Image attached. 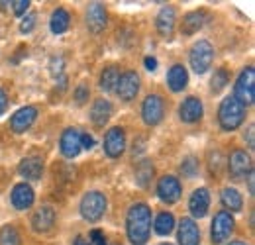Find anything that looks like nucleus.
Instances as JSON below:
<instances>
[{
	"label": "nucleus",
	"instance_id": "41",
	"mask_svg": "<svg viewBox=\"0 0 255 245\" xmlns=\"http://www.w3.org/2000/svg\"><path fill=\"white\" fill-rule=\"evenodd\" d=\"M248 145L254 149L255 141H254V125H250V129H248Z\"/></svg>",
	"mask_w": 255,
	"mask_h": 245
},
{
	"label": "nucleus",
	"instance_id": "3",
	"mask_svg": "<svg viewBox=\"0 0 255 245\" xmlns=\"http://www.w3.org/2000/svg\"><path fill=\"white\" fill-rule=\"evenodd\" d=\"M212 59H214V47L206 41V39H200L196 41L191 47V53H189V61H191L192 71L196 75H202L210 69L212 65Z\"/></svg>",
	"mask_w": 255,
	"mask_h": 245
},
{
	"label": "nucleus",
	"instance_id": "1",
	"mask_svg": "<svg viewBox=\"0 0 255 245\" xmlns=\"http://www.w3.org/2000/svg\"><path fill=\"white\" fill-rule=\"evenodd\" d=\"M126 232L131 245H145L151 232V210L147 204L137 202L128 210Z\"/></svg>",
	"mask_w": 255,
	"mask_h": 245
},
{
	"label": "nucleus",
	"instance_id": "32",
	"mask_svg": "<svg viewBox=\"0 0 255 245\" xmlns=\"http://www.w3.org/2000/svg\"><path fill=\"white\" fill-rule=\"evenodd\" d=\"M0 245H20V234L14 226H4L0 230Z\"/></svg>",
	"mask_w": 255,
	"mask_h": 245
},
{
	"label": "nucleus",
	"instance_id": "33",
	"mask_svg": "<svg viewBox=\"0 0 255 245\" xmlns=\"http://www.w3.org/2000/svg\"><path fill=\"white\" fill-rule=\"evenodd\" d=\"M181 173L185 175V177H196V173H198V161L194 159V157H187L185 161H183V165H181Z\"/></svg>",
	"mask_w": 255,
	"mask_h": 245
},
{
	"label": "nucleus",
	"instance_id": "34",
	"mask_svg": "<svg viewBox=\"0 0 255 245\" xmlns=\"http://www.w3.org/2000/svg\"><path fill=\"white\" fill-rule=\"evenodd\" d=\"M89 96H91V91H89V87L85 83L75 89V100H77V104H85L89 100Z\"/></svg>",
	"mask_w": 255,
	"mask_h": 245
},
{
	"label": "nucleus",
	"instance_id": "23",
	"mask_svg": "<svg viewBox=\"0 0 255 245\" xmlns=\"http://www.w3.org/2000/svg\"><path fill=\"white\" fill-rule=\"evenodd\" d=\"M206 22V12L202 10H196V12H189L185 18H183V24H181V31L185 35H192L200 30Z\"/></svg>",
	"mask_w": 255,
	"mask_h": 245
},
{
	"label": "nucleus",
	"instance_id": "22",
	"mask_svg": "<svg viewBox=\"0 0 255 245\" xmlns=\"http://www.w3.org/2000/svg\"><path fill=\"white\" fill-rule=\"evenodd\" d=\"M155 26L157 31L165 37H171L173 30H175V10L173 6H163L161 12L157 14V20H155Z\"/></svg>",
	"mask_w": 255,
	"mask_h": 245
},
{
	"label": "nucleus",
	"instance_id": "28",
	"mask_svg": "<svg viewBox=\"0 0 255 245\" xmlns=\"http://www.w3.org/2000/svg\"><path fill=\"white\" fill-rule=\"evenodd\" d=\"M153 165L149 161H141L137 167H135V183L139 186H147L153 179Z\"/></svg>",
	"mask_w": 255,
	"mask_h": 245
},
{
	"label": "nucleus",
	"instance_id": "16",
	"mask_svg": "<svg viewBox=\"0 0 255 245\" xmlns=\"http://www.w3.org/2000/svg\"><path fill=\"white\" fill-rule=\"evenodd\" d=\"M106 8L100 4V2H93L87 10V26L93 33H100V31L106 28Z\"/></svg>",
	"mask_w": 255,
	"mask_h": 245
},
{
	"label": "nucleus",
	"instance_id": "25",
	"mask_svg": "<svg viewBox=\"0 0 255 245\" xmlns=\"http://www.w3.org/2000/svg\"><path fill=\"white\" fill-rule=\"evenodd\" d=\"M222 204L228 208V210H232V212H240L242 210V206H244V200H242V194L236 190V188H232V186H226L222 190Z\"/></svg>",
	"mask_w": 255,
	"mask_h": 245
},
{
	"label": "nucleus",
	"instance_id": "8",
	"mask_svg": "<svg viewBox=\"0 0 255 245\" xmlns=\"http://www.w3.org/2000/svg\"><path fill=\"white\" fill-rule=\"evenodd\" d=\"M163 114H165V102L159 94H149L145 100H143V106H141V116H143V122L147 125H157L163 120Z\"/></svg>",
	"mask_w": 255,
	"mask_h": 245
},
{
	"label": "nucleus",
	"instance_id": "24",
	"mask_svg": "<svg viewBox=\"0 0 255 245\" xmlns=\"http://www.w3.org/2000/svg\"><path fill=\"white\" fill-rule=\"evenodd\" d=\"M110 116H112V104L108 100H104V98L96 100L95 104H93V108H91V120H93V123L95 125H104L110 120Z\"/></svg>",
	"mask_w": 255,
	"mask_h": 245
},
{
	"label": "nucleus",
	"instance_id": "31",
	"mask_svg": "<svg viewBox=\"0 0 255 245\" xmlns=\"http://www.w3.org/2000/svg\"><path fill=\"white\" fill-rule=\"evenodd\" d=\"M228 83H230V75H228V71H226V69H216L214 75H212V81H210V89H212V92L216 94V92L224 91Z\"/></svg>",
	"mask_w": 255,
	"mask_h": 245
},
{
	"label": "nucleus",
	"instance_id": "7",
	"mask_svg": "<svg viewBox=\"0 0 255 245\" xmlns=\"http://www.w3.org/2000/svg\"><path fill=\"white\" fill-rule=\"evenodd\" d=\"M228 169H230L232 179L242 181V179H246L250 173H254V161H252L250 153H246V151L238 149V151H234V153L230 155Z\"/></svg>",
	"mask_w": 255,
	"mask_h": 245
},
{
	"label": "nucleus",
	"instance_id": "12",
	"mask_svg": "<svg viewBox=\"0 0 255 245\" xmlns=\"http://www.w3.org/2000/svg\"><path fill=\"white\" fill-rule=\"evenodd\" d=\"M59 147H61V153L67 159H73L81 153V131L75 129V127H67L61 135V141H59Z\"/></svg>",
	"mask_w": 255,
	"mask_h": 245
},
{
	"label": "nucleus",
	"instance_id": "14",
	"mask_svg": "<svg viewBox=\"0 0 255 245\" xmlns=\"http://www.w3.org/2000/svg\"><path fill=\"white\" fill-rule=\"evenodd\" d=\"M179 245H198L200 244V232L198 226L192 218H183L179 224V234H177Z\"/></svg>",
	"mask_w": 255,
	"mask_h": 245
},
{
	"label": "nucleus",
	"instance_id": "18",
	"mask_svg": "<svg viewBox=\"0 0 255 245\" xmlns=\"http://www.w3.org/2000/svg\"><path fill=\"white\" fill-rule=\"evenodd\" d=\"M53 224H55V210L51 206H41L32 216V228L39 234L49 232L53 228Z\"/></svg>",
	"mask_w": 255,
	"mask_h": 245
},
{
	"label": "nucleus",
	"instance_id": "17",
	"mask_svg": "<svg viewBox=\"0 0 255 245\" xmlns=\"http://www.w3.org/2000/svg\"><path fill=\"white\" fill-rule=\"evenodd\" d=\"M33 188L26 183H18L12 188V204L16 210H28L33 204Z\"/></svg>",
	"mask_w": 255,
	"mask_h": 245
},
{
	"label": "nucleus",
	"instance_id": "4",
	"mask_svg": "<svg viewBox=\"0 0 255 245\" xmlns=\"http://www.w3.org/2000/svg\"><path fill=\"white\" fill-rule=\"evenodd\" d=\"M234 98L246 108L250 104H254L255 98V71L254 67H248L246 71H242V75L236 81L234 87Z\"/></svg>",
	"mask_w": 255,
	"mask_h": 245
},
{
	"label": "nucleus",
	"instance_id": "27",
	"mask_svg": "<svg viewBox=\"0 0 255 245\" xmlns=\"http://www.w3.org/2000/svg\"><path fill=\"white\" fill-rule=\"evenodd\" d=\"M118 79H120V71L118 67H108L102 71L100 75V89L104 92H112L118 85Z\"/></svg>",
	"mask_w": 255,
	"mask_h": 245
},
{
	"label": "nucleus",
	"instance_id": "9",
	"mask_svg": "<svg viewBox=\"0 0 255 245\" xmlns=\"http://www.w3.org/2000/svg\"><path fill=\"white\" fill-rule=\"evenodd\" d=\"M116 94L124 100V102H129L137 96L139 92V77L135 71H126L124 75H120L118 79V85H116Z\"/></svg>",
	"mask_w": 255,
	"mask_h": 245
},
{
	"label": "nucleus",
	"instance_id": "10",
	"mask_svg": "<svg viewBox=\"0 0 255 245\" xmlns=\"http://www.w3.org/2000/svg\"><path fill=\"white\" fill-rule=\"evenodd\" d=\"M181 192H183V188H181V183H179L177 177L167 175V177L159 179V183H157V196L163 202L175 204L181 198Z\"/></svg>",
	"mask_w": 255,
	"mask_h": 245
},
{
	"label": "nucleus",
	"instance_id": "43",
	"mask_svg": "<svg viewBox=\"0 0 255 245\" xmlns=\"http://www.w3.org/2000/svg\"><path fill=\"white\" fill-rule=\"evenodd\" d=\"M161 245H171V244H161Z\"/></svg>",
	"mask_w": 255,
	"mask_h": 245
},
{
	"label": "nucleus",
	"instance_id": "29",
	"mask_svg": "<svg viewBox=\"0 0 255 245\" xmlns=\"http://www.w3.org/2000/svg\"><path fill=\"white\" fill-rule=\"evenodd\" d=\"M173 228H175V218H173V214L171 212H161L157 216V220H155V232L159 236H169L173 232Z\"/></svg>",
	"mask_w": 255,
	"mask_h": 245
},
{
	"label": "nucleus",
	"instance_id": "21",
	"mask_svg": "<svg viewBox=\"0 0 255 245\" xmlns=\"http://www.w3.org/2000/svg\"><path fill=\"white\" fill-rule=\"evenodd\" d=\"M187 83H189V73H187L185 65H181V63L173 65L169 69V73H167V85H169V89L173 92H181L187 87Z\"/></svg>",
	"mask_w": 255,
	"mask_h": 245
},
{
	"label": "nucleus",
	"instance_id": "36",
	"mask_svg": "<svg viewBox=\"0 0 255 245\" xmlns=\"http://www.w3.org/2000/svg\"><path fill=\"white\" fill-rule=\"evenodd\" d=\"M28 8H30V2L28 0H14L12 2V10H14L16 16H24L28 12Z\"/></svg>",
	"mask_w": 255,
	"mask_h": 245
},
{
	"label": "nucleus",
	"instance_id": "40",
	"mask_svg": "<svg viewBox=\"0 0 255 245\" xmlns=\"http://www.w3.org/2000/svg\"><path fill=\"white\" fill-rule=\"evenodd\" d=\"M145 67H147V71H155L157 69V59L155 57H145Z\"/></svg>",
	"mask_w": 255,
	"mask_h": 245
},
{
	"label": "nucleus",
	"instance_id": "39",
	"mask_svg": "<svg viewBox=\"0 0 255 245\" xmlns=\"http://www.w3.org/2000/svg\"><path fill=\"white\" fill-rule=\"evenodd\" d=\"M6 108H8V96H6V92L0 89V116L6 112Z\"/></svg>",
	"mask_w": 255,
	"mask_h": 245
},
{
	"label": "nucleus",
	"instance_id": "13",
	"mask_svg": "<svg viewBox=\"0 0 255 245\" xmlns=\"http://www.w3.org/2000/svg\"><path fill=\"white\" fill-rule=\"evenodd\" d=\"M35 118H37V108H35V106H24V108H20V110L12 116L10 127H12L16 133H24L26 129H30V125L35 122Z\"/></svg>",
	"mask_w": 255,
	"mask_h": 245
},
{
	"label": "nucleus",
	"instance_id": "6",
	"mask_svg": "<svg viewBox=\"0 0 255 245\" xmlns=\"http://www.w3.org/2000/svg\"><path fill=\"white\" fill-rule=\"evenodd\" d=\"M234 218L228 210H222L214 216L212 220V230H210V236H212V244H224L226 240H230V236L234 234Z\"/></svg>",
	"mask_w": 255,
	"mask_h": 245
},
{
	"label": "nucleus",
	"instance_id": "35",
	"mask_svg": "<svg viewBox=\"0 0 255 245\" xmlns=\"http://www.w3.org/2000/svg\"><path fill=\"white\" fill-rule=\"evenodd\" d=\"M35 20H37L35 14H28V16L22 20V24H20V31H22V33H30V31L35 28Z\"/></svg>",
	"mask_w": 255,
	"mask_h": 245
},
{
	"label": "nucleus",
	"instance_id": "37",
	"mask_svg": "<svg viewBox=\"0 0 255 245\" xmlns=\"http://www.w3.org/2000/svg\"><path fill=\"white\" fill-rule=\"evenodd\" d=\"M81 147L83 149H93L95 147V137L89 133H81Z\"/></svg>",
	"mask_w": 255,
	"mask_h": 245
},
{
	"label": "nucleus",
	"instance_id": "15",
	"mask_svg": "<svg viewBox=\"0 0 255 245\" xmlns=\"http://www.w3.org/2000/svg\"><path fill=\"white\" fill-rule=\"evenodd\" d=\"M202 112H204L202 102H200L196 96H189V98H185V100H183V104H181V108H179V116H181V120H183V122H187V123L198 122V120L202 118Z\"/></svg>",
	"mask_w": 255,
	"mask_h": 245
},
{
	"label": "nucleus",
	"instance_id": "42",
	"mask_svg": "<svg viewBox=\"0 0 255 245\" xmlns=\"http://www.w3.org/2000/svg\"><path fill=\"white\" fill-rule=\"evenodd\" d=\"M230 245H248V244H246V242H232Z\"/></svg>",
	"mask_w": 255,
	"mask_h": 245
},
{
	"label": "nucleus",
	"instance_id": "26",
	"mask_svg": "<svg viewBox=\"0 0 255 245\" xmlns=\"http://www.w3.org/2000/svg\"><path fill=\"white\" fill-rule=\"evenodd\" d=\"M69 22H71V18H69L67 10H63V8H57V10L51 14L49 28H51V31H53V33H65V31L69 30Z\"/></svg>",
	"mask_w": 255,
	"mask_h": 245
},
{
	"label": "nucleus",
	"instance_id": "38",
	"mask_svg": "<svg viewBox=\"0 0 255 245\" xmlns=\"http://www.w3.org/2000/svg\"><path fill=\"white\" fill-rule=\"evenodd\" d=\"M51 73H53V77H61V73H63V59H53L51 61Z\"/></svg>",
	"mask_w": 255,
	"mask_h": 245
},
{
	"label": "nucleus",
	"instance_id": "11",
	"mask_svg": "<svg viewBox=\"0 0 255 245\" xmlns=\"http://www.w3.org/2000/svg\"><path fill=\"white\" fill-rule=\"evenodd\" d=\"M126 149V135H124V129L122 127H112L106 131V137H104V151L108 157L116 159L124 153Z\"/></svg>",
	"mask_w": 255,
	"mask_h": 245
},
{
	"label": "nucleus",
	"instance_id": "30",
	"mask_svg": "<svg viewBox=\"0 0 255 245\" xmlns=\"http://www.w3.org/2000/svg\"><path fill=\"white\" fill-rule=\"evenodd\" d=\"M75 245H106V238L100 230H91L89 236H79L75 240Z\"/></svg>",
	"mask_w": 255,
	"mask_h": 245
},
{
	"label": "nucleus",
	"instance_id": "5",
	"mask_svg": "<svg viewBox=\"0 0 255 245\" xmlns=\"http://www.w3.org/2000/svg\"><path fill=\"white\" fill-rule=\"evenodd\" d=\"M106 212V196L98 190H93V192H87L81 200V214L85 220L89 222H96L100 220Z\"/></svg>",
	"mask_w": 255,
	"mask_h": 245
},
{
	"label": "nucleus",
	"instance_id": "2",
	"mask_svg": "<svg viewBox=\"0 0 255 245\" xmlns=\"http://www.w3.org/2000/svg\"><path fill=\"white\" fill-rule=\"evenodd\" d=\"M244 118H246V108L234 96L224 98L222 104H220V110H218V122L222 125V129L232 131V129L240 127Z\"/></svg>",
	"mask_w": 255,
	"mask_h": 245
},
{
	"label": "nucleus",
	"instance_id": "20",
	"mask_svg": "<svg viewBox=\"0 0 255 245\" xmlns=\"http://www.w3.org/2000/svg\"><path fill=\"white\" fill-rule=\"evenodd\" d=\"M208 206H210V194L206 188H196L191 194V200H189V208L194 218H204L208 212Z\"/></svg>",
	"mask_w": 255,
	"mask_h": 245
},
{
	"label": "nucleus",
	"instance_id": "19",
	"mask_svg": "<svg viewBox=\"0 0 255 245\" xmlns=\"http://www.w3.org/2000/svg\"><path fill=\"white\" fill-rule=\"evenodd\" d=\"M18 173L28 181H37L43 175V161L39 157H26L20 161Z\"/></svg>",
	"mask_w": 255,
	"mask_h": 245
}]
</instances>
